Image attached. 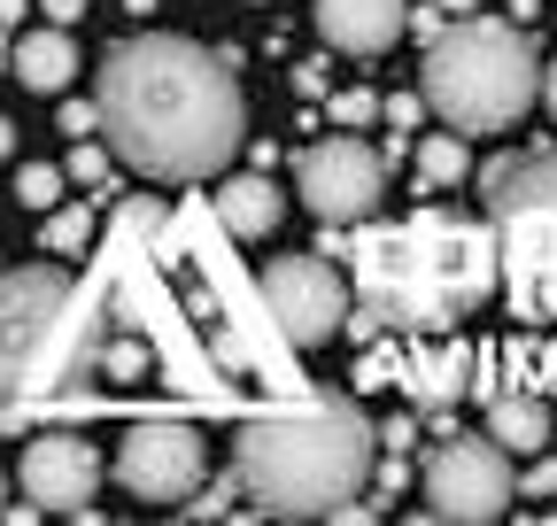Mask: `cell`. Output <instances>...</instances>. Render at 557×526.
Instances as JSON below:
<instances>
[{"mask_svg": "<svg viewBox=\"0 0 557 526\" xmlns=\"http://www.w3.org/2000/svg\"><path fill=\"white\" fill-rule=\"evenodd\" d=\"M333 116H341V124H364V116H380V101H372V93H341Z\"/></svg>", "mask_w": 557, "mask_h": 526, "instance_id": "cell-22", "label": "cell"}, {"mask_svg": "<svg viewBox=\"0 0 557 526\" xmlns=\"http://www.w3.org/2000/svg\"><path fill=\"white\" fill-rule=\"evenodd\" d=\"M94 488H101L94 441H78V434H39V441L24 449V496H32L39 511H86Z\"/></svg>", "mask_w": 557, "mask_h": 526, "instance_id": "cell-11", "label": "cell"}, {"mask_svg": "<svg viewBox=\"0 0 557 526\" xmlns=\"http://www.w3.org/2000/svg\"><path fill=\"white\" fill-rule=\"evenodd\" d=\"M549 434H557V418H549L542 394H496V403H487V441L511 449V456L549 449Z\"/></svg>", "mask_w": 557, "mask_h": 526, "instance_id": "cell-15", "label": "cell"}, {"mask_svg": "<svg viewBox=\"0 0 557 526\" xmlns=\"http://www.w3.org/2000/svg\"><path fill=\"white\" fill-rule=\"evenodd\" d=\"M94 116L109 155L163 186L225 171L248 140V101L233 86V62L178 32H139L109 47L94 78Z\"/></svg>", "mask_w": 557, "mask_h": 526, "instance_id": "cell-1", "label": "cell"}, {"mask_svg": "<svg viewBox=\"0 0 557 526\" xmlns=\"http://www.w3.org/2000/svg\"><path fill=\"white\" fill-rule=\"evenodd\" d=\"M124 9H132V16H148V9H156V0H124Z\"/></svg>", "mask_w": 557, "mask_h": 526, "instance_id": "cell-30", "label": "cell"}, {"mask_svg": "<svg viewBox=\"0 0 557 526\" xmlns=\"http://www.w3.org/2000/svg\"><path fill=\"white\" fill-rule=\"evenodd\" d=\"M278 217H287V202H278L271 178L248 171V178H225V186H218V225H225L233 240H263Z\"/></svg>", "mask_w": 557, "mask_h": 526, "instance_id": "cell-14", "label": "cell"}, {"mask_svg": "<svg viewBox=\"0 0 557 526\" xmlns=\"http://www.w3.org/2000/svg\"><path fill=\"white\" fill-rule=\"evenodd\" d=\"M410 441H418V426H410V418H387V426H380V449H395V456H403Z\"/></svg>", "mask_w": 557, "mask_h": 526, "instance_id": "cell-25", "label": "cell"}, {"mask_svg": "<svg viewBox=\"0 0 557 526\" xmlns=\"http://www.w3.org/2000/svg\"><path fill=\"white\" fill-rule=\"evenodd\" d=\"M403 0H318V32L341 47V54H380L403 39Z\"/></svg>", "mask_w": 557, "mask_h": 526, "instance_id": "cell-12", "label": "cell"}, {"mask_svg": "<svg viewBox=\"0 0 557 526\" xmlns=\"http://www.w3.org/2000/svg\"><path fill=\"white\" fill-rule=\"evenodd\" d=\"M465 341H442V349H426L418 364H403V387H410V403H426V411H442V403H457L465 394Z\"/></svg>", "mask_w": 557, "mask_h": 526, "instance_id": "cell-16", "label": "cell"}, {"mask_svg": "<svg viewBox=\"0 0 557 526\" xmlns=\"http://www.w3.org/2000/svg\"><path fill=\"white\" fill-rule=\"evenodd\" d=\"M295 193L318 210V225H364L387 193V155L364 140H318L295 163Z\"/></svg>", "mask_w": 557, "mask_h": 526, "instance_id": "cell-8", "label": "cell"}, {"mask_svg": "<svg viewBox=\"0 0 557 526\" xmlns=\"http://www.w3.org/2000/svg\"><path fill=\"white\" fill-rule=\"evenodd\" d=\"M101 171H109V163H101V155H94V148L78 140V155H70V171H62V178H78V186H94Z\"/></svg>", "mask_w": 557, "mask_h": 526, "instance_id": "cell-23", "label": "cell"}, {"mask_svg": "<svg viewBox=\"0 0 557 526\" xmlns=\"http://www.w3.org/2000/svg\"><path fill=\"white\" fill-rule=\"evenodd\" d=\"M94 217L86 210H47V255H70V248H86Z\"/></svg>", "mask_w": 557, "mask_h": 526, "instance_id": "cell-19", "label": "cell"}, {"mask_svg": "<svg viewBox=\"0 0 557 526\" xmlns=\"http://www.w3.org/2000/svg\"><path fill=\"white\" fill-rule=\"evenodd\" d=\"M39 9H47V24H62V32H70V24L86 16V0H39Z\"/></svg>", "mask_w": 557, "mask_h": 526, "instance_id": "cell-26", "label": "cell"}, {"mask_svg": "<svg viewBox=\"0 0 557 526\" xmlns=\"http://www.w3.org/2000/svg\"><path fill=\"white\" fill-rule=\"evenodd\" d=\"M9 155H16V124H9V116H0V163H9Z\"/></svg>", "mask_w": 557, "mask_h": 526, "instance_id": "cell-28", "label": "cell"}, {"mask_svg": "<svg viewBox=\"0 0 557 526\" xmlns=\"http://www.w3.org/2000/svg\"><path fill=\"white\" fill-rule=\"evenodd\" d=\"M9 78L32 86V93H62L70 78H78V47H70V32L62 24L24 32V47H9Z\"/></svg>", "mask_w": 557, "mask_h": 526, "instance_id": "cell-13", "label": "cell"}, {"mask_svg": "<svg viewBox=\"0 0 557 526\" xmlns=\"http://www.w3.org/2000/svg\"><path fill=\"white\" fill-rule=\"evenodd\" d=\"M542 101H549V116H557V62H549V71H542V86H534Z\"/></svg>", "mask_w": 557, "mask_h": 526, "instance_id": "cell-27", "label": "cell"}, {"mask_svg": "<svg viewBox=\"0 0 557 526\" xmlns=\"http://www.w3.org/2000/svg\"><path fill=\"white\" fill-rule=\"evenodd\" d=\"M0 71H9V39H0Z\"/></svg>", "mask_w": 557, "mask_h": 526, "instance_id": "cell-31", "label": "cell"}, {"mask_svg": "<svg viewBox=\"0 0 557 526\" xmlns=\"http://www.w3.org/2000/svg\"><path fill=\"white\" fill-rule=\"evenodd\" d=\"M519 496V473H511V449H496L487 434H442L434 456H426V518H457V526H487L504 518Z\"/></svg>", "mask_w": 557, "mask_h": 526, "instance_id": "cell-7", "label": "cell"}, {"mask_svg": "<svg viewBox=\"0 0 557 526\" xmlns=\"http://www.w3.org/2000/svg\"><path fill=\"white\" fill-rule=\"evenodd\" d=\"M62 132H70V140H94V132H101L94 101H62Z\"/></svg>", "mask_w": 557, "mask_h": 526, "instance_id": "cell-20", "label": "cell"}, {"mask_svg": "<svg viewBox=\"0 0 557 526\" xmlns=\"http://www.w3.org/2000/svg\"><path fill=\"white\" fill-rule=\"evenodd\" d=\"M480 202L504 233V263L527 310L557 317V148H527V155H496L480 171Z\"/></svg>", "mask_w": 557, "mask_h": 526, "instance_id": "cell-6", "label": "cell"}, {"mask_svg": "<svg viewBox=\"0 0 557 526\" xmlns=\"http://www.w3.org/2000/svg\"><path fill=\"white\" fill-rule=\"evenodd\" d=\"M504 255L480 225L457 217H410L403 233L364 248V317L403 334H449L465 310L496 295Z\"/></svg>", "mask_w": 557, "mask_h": 526, "instance_id": "cell-4", "label": "cell"}, {"mask_svg": "<svg viewBox=\"0 0 557 526\" xmlns=\"http://www.w3.org/2000/svg\"><path fill=\"white\" fill-rule=\"evenodd\" d=\"M101 341L109 317L62 263L0 272V403L94 411L86 379L101 372Z\"/></svg>", "mask_w": 557, "mask_h": 526, "instance_id": "cell-3", "label": "cell"}, {"mask_svg": "<svg viewBox=\"0 0 557 526\" xmlns=\"http://www.w3.org/2000/svg\"><path fill=\"white\" fill-rule=\"evenodd\" d=\"M186 511H194V518H225V511H233V488H209V496L194 488V496H186Z\"/></svg>", "mask_w": 557, "mask_h": 526, "instance_id": "cell-21", "label": "cell"}, {"mask_svg": "<svg viewBox=\"0 0 557 526\" xmlns=\"http://www.w3.org/2000/svg\"><path fill=\"white\" fill-rule=\"evenodd\" d=\"M256 9H263V0H256Z\"/></svg>", "mask_w": 557, "mask_h": 526, "instance_id": "cell-33", "label": "cell"}, {"mask_svg": "<svg viewBox=\"0 0 557 526\" xmlns=\"http://www.w3.org/2000/svg\"><path fill=\"white\" fill-rule=\"evenodd\" d=\"M256 287H263L271 325H278L295 349H325L341 325H348V287H341L333 263H318V255H278V263H263Z\"/></svg>", "mask_w": 557, "mask_h": 526, "instance_id": "cell-9", "label": "cell"}, {"mask_svg": "<svg viewBox=\"0 0 557 526\" xmlns=\"http://www.w3.org/2000/svg\"><path fill=\"white\" fill-rule=\"evenodd\" d=\"M0 511H9V480H0Z\"/></svg>", "mask_w": 557, "mask_h": 526, "instance_id": "cell-32", "label": "cell"}, {"mask_svg": "<svg viewBox=\"0 0 557 526\" xmlns=\"http://www.w3.org/2000/svg\"><path fill=\"white\" fill-rule=\"evenodd\" d=\"M434 9H442V16H472V9H480V0H434Z\"/></svg>", "mask_w": 557, "mask_h": 526, "instance_id": "cell-29", "label": "cell"}, {"mask_svg": "<svg viewBox=\"0 0 557 526\" xmlns=\"http://www.w3.org/2000/svg\"><path fill=\"white\" fill-rule=\"evenodd\" d=\"M472 171V155H465V132H426V148H418V186L426 193H442V186H457Z\"/></svg>", "mask_w": 557, "mask_h": 526, "instance_id": "cell-17", "label": "cell"}, {"mask_svg": "<svg viewBox=\"0 0 557 526\" xmlns=\"http://www.w3.org/2000/svg\"><path fill=\"white\" fill-rule=\"evenodd\" d=\"M116 480L132 503H186L201 488V434L186 418H139L116 449Z\"/></svg>", "mask_w": 557, "mask_h": 526, "instance_id": "cell-10", "label": "cell"}, {"mask_svg": "<svg viewBox=\"0 0 557 526\" xmlns=\"http://www.w3.org/2000/svg\"><path fill=\"white\" fill-rule=\"evenodd\" d=\"M542 54L527 24L496 16H449L426 39V71H418V109H434L449 132H504L534 109Z\"/></svg>", "mask_w": 557, "mask_h": 526, "instance_id": "cell-5", "label": "cell"}, {"mask_svg": "<svg viewBox=\"0 0 557 526\" xmlns=\"http://www.w3.org/2000/svg\"><path fill=\"white\" fill-rule=\"evenodd\" d=\"M16 202H24V210H54V202H62V171H54V163H24Z\"/></svg>", "mask_w": 557, "mask_h": 526, "instance_id": "cell-18", "label": "cell"}, {"mask_svg": "<svg viewBox=\"0 0 557 526\" xmlns=\"http://www.w3.org/2000/svg\"><path fill=\"white\" fill-rule=\"evenodd\" d=\"M380 465V426L348 394H310L295 411L248 418L233 441V488L271 518H333L357 503Z\"/></svg>", "mask_w": 557, "mask_h": 526, "instance_id": "cell-2", "label": "cell"}, {"mask_svg": "<svg viewBox=\"0 0 557 526\" xmlns=\"http://www.w3.org/2000/svg\"><path fill=\"white\" fill-rule=\"evenodd\" d=\"M519 496H557V456H542V465L519 480Z\"/></svg>", "mask_w": 557, "mask_h": 526, "instance_id": "cell-24", "label": "cell"}]
</instances>
